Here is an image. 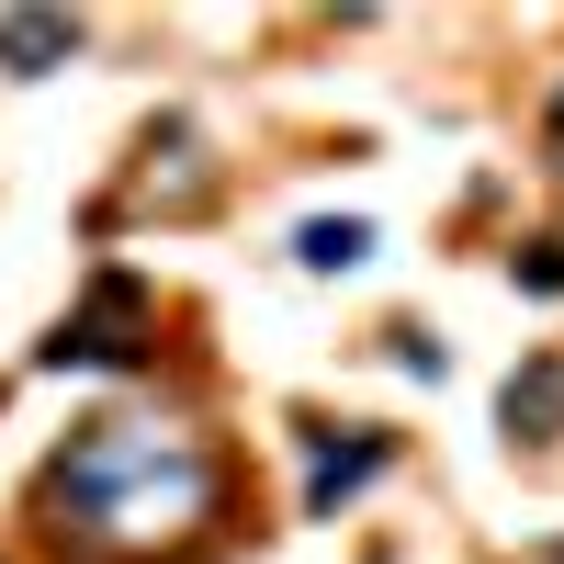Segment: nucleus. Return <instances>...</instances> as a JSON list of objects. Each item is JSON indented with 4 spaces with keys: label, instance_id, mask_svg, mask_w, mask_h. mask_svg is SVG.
Instances as JSON below:
<instances>
[{
    "label": "nucleus",
    "instance_id": "obj_5",
    "mask_svg": "<svg viewBox=\"0 0 564 564\" xmlns=\"http://www.w3.org/2000/svg\"><path fill=\"white\" fill-rule=\"evenodd\" d=\"M361 249H372V226H361V215H339V226H305V238H294V260H305V271H350Z\"/></svg>",
    "mask_w": 564,
    "mask_h": 564
},
{
    "label": "nucleus",
    "instance_id": "obj_6",
    "mask_svg": "<svg viewBox=\"0 0 564 564\" xmlns=\"http://www.w3.org/2000/svg\"><path fill=\"white\" fill-rule=\"evenodd\" d=\"M372 475H384V441H350L339 463H316V508H339L350 486H372Z\"/></svg>",
    "mask_w": 564,
    "mask_h": 564
},
{
    "label": "nucleus",
    "instance_id": "obj_1",
    "mask_svg": "<svg viewBox=\"0 0 564 564\" xmlns=\"http://www.w3.org/2000/svg\"><path fill=\"white\" fill-rule=\"evenodd\" d=\"M226 497V463L204 430H181V417H90V430L45 463V531L57 553L102 564V553H159L181 531H204Z\"/></svg>",
    "mask_w": 564,
    "mask_h": 564
},
{
    "label": "nucleus",
    "instance_id": "obj_3",
    "mask_svg": "<svg viewBox=\"0 0 564 564\" xmlns=\"http://www.w3.org/2000/svg\"><path fill=\"white\" fill-rule=\"evenodd\" d=\"M553 430H564V361L508 372V441H553Z\"/></svg>",
    "mask_w": 564,
    "mask_h": 564
},
{
    "label": "nucleus",
    "instance_id": "obj_4",
    "mask_svg": "<svg viewBox=\"0 0 564 564\" xmlns=\"http://www.w3.org/2000/svg\"><path fill=\"white\" fill-rule=\"evenodd\" d=\"M68 45H79V23H57V12H12V23H0V68H12V79H45Z\"/></svg>",
    "mask_w": 564,
    "mask_h": 564
},
{
    "label": "nucleus",
    "instance_id": "obj_2",
    "mask_svg": "<svg viewBox=\"0 0 564 564\" xmlns=\"http://www.w3.org/2000/svg\"><path fill=\"white\" fill-rule=\"evenodd\" d=\"M124 327H148V282H135V271H102V282H90V305L45 339V361H57V372H68V361H135Z\"/></svg>",
    "mask_w": 564,
    "mask_h": 564
}]
</instances>
